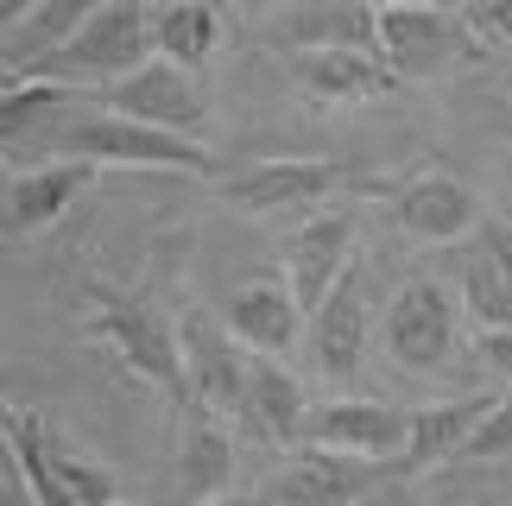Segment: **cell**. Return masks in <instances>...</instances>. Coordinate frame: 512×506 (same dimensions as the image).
I'll return each instance as SVG.
<instances>
[{
	"label": "cell",
	"instance_id": "9",
	"mask_svg": "<svg viewBox=\"0 0 512 506\" xmlns=\"http://www.w3.org/2000/svg\"><path fill=\"white\" fill-rule=\"evenodd\" d=\"M348 184V171L336 159H260L247 171H234L222 184V197L241 209V216H317V209Z\"/></svg>",
	"mask_w": 512,
	"mask_h": 506
},
{
	"label": "cell",
	"instance_id": "22",
	"mask_svg": "<svg viewBox=\"0 0 512 506\" xmlns=\"http://www.w3.org/2000/svg\"><path fill=\"white\" fill-rule=\"evenodd\" d=\"M7 469H13V488L26 494V506H76L51 469V424L32 405H7Z\"/></svg>",
	"mask_w": 512,
	"mask_h": 506
},
{
	"label": "cell",
	"instance_id": "34",
	"mask_svg": "<svg viewBox=\"0 0 512 506\" xmlns=\"http://www.w3.org/2000/svg\"><path fill=\"white\" fill-rule=\"evenodd\" d=\"M146 7H152V13H165V7H184V0H146Z\"/></svg>",
	"mask_w": 512,
	"mask_h": 506
},
{
	"label": "cell",
	"instance_id": "10",
	"mask_svg": "<svg viewBox=\"0 0 512 506\" xmlns=\"http://www.w3.org/2000/svg\"><path fill=\"white\" fill-rule=\"evenodd\" d=\"M304 443L336 450V456H361V462H386V469L399 475V456L411 443V405H392V399H323V405H310Z\"/></svg>",
	"mask_w": 512,
	"mask_h": 506
},
{
	"label": "cell",
	"instance_id": "26",
	"mask_svg": "<svg viewBox=\"0 0 512 506\" xmlns=\"http://www.w3.org/2000/svg\"><path fill=\"white\" fill-rule=\"evenodd\" d=\"M51 469H57V481H64V494H70L76 506H114V500H121V488H114V475H108L95 456L70 450L64 437H51Z\"/></svg>",
	"mask_w": 512,
	"mask_h": 506
},
{
	"label": "cell",
	"instance_id": "17",
	"mask_svg": "<svg viewBox=\"0 0 512 506\" xmlns=\"http://www.w3.org/2000/svg\"><path fill=\"white\" fill-rule=\"evenodd\" d=\"M291 76L323 108H367V102H386L392 89H405L386 70L380 51H298L291 57Z\"/></svg>",
	"mask_w": 512,
	"mask_h": 506
},
{
	"label": "cell",
	"instance_id": "16",
	"mask_svg": "<svg viewBox=\"0 0 512 506\" xmlns=\"http://www.w3.org/2000/svg\"><path fill=\"white\" fill-rule=\"evenodd\" d=\"M95 184V165L89 159H45V165H26V171H7V235L26 241V235H45L83 203V190Z\"/></svg>",
	"mask_w": 512,
	"mask_h": 506
},
{
	"label": "cell",
	"instance_id": "7",
	"mask_svg": "<svg viewBox=\"0 0 512 506\" xmlns=\"http://www.w3.org/2000/svg\"><path fill=\"white\" fill-rule=\"evenodd\" d=\"M386 475H392L386 462H361V456H336V450H317V443H298L241 506H354Z\"/></svg>",
	"mask_w": 512,
	"mask_h": 506
},
{
	"label": "cell",
	"instance_id": "30",
	"mask_svg": "<svg viewBox=\"0 0 512 506\" xmlns=\"http://www.w3.org/2000/svg\"><path fill=\"white\" fill-rule=\"evenodd\" d=\"M38 7H45V0H0V26H7V32H13V26H26Z\"/></svg>",
	"mask_w": 512,
	"mask_h": 506
},
{
	"label": "cell",
	"instance_id": "21",
	"mask_svg": "<svg viewBox=\"0 0 512 506\" xmlns=\"http://www.w3.org/2000/svg\"><path fill=\"white\" fill-rule=\"evenodd\" d=\"M304 424H310V399H304V380L291 374L285 361L272 355H253V393H247V437L260 443H279V450H298L304 443Z\"/></svg>",
	"mask_w": 512,
	"mask_h": 506
},
{
	"label": "cell",
	"instance_id": "3",
	"mask_svg": "<svg viewBox=\"0 0 512 506\" xmlns=\"http://www.w3.org/2000/svg\"><path fill=\"white\" fill-rule=\"evenodd\" d=\"M57 159H89L95 171L121 165V171H196V178L215 171V152L203 140L127 121V114H108V108L89 114V121H70L64 133H57Z\"/></svg>",
	"mask_w": 512,
	"mask_h": 506
},
{
	"label": "cell",
	"instance_id": "12",
	"mask_svg": "<svg viewBox=\"0 0 512 506\" xmlns=\"http://www.w3.org/2000/svg\"><path fill=\"white\" fill-rule=\"evenodd\" d=\"M354 260H361V253H354V216L348 209H317V216H304L285 235V279H291L304 310H317L329 291L342 285V272Z\"/></svg>",
	"mask_w": 512,
	"mask_h": 506
},
{
	"label": "cell",
	"instance_id": "27",
	"mask_svg": "<svg viewBox=\"0 0 512 506\" xmlns=\"http://www.w3.org/2000/svg\"><path fill=\"white\" fill-rule=\"evenodd\" d=\"M500 456H512V399H494V412L481 418V431L462 450V462H500Z\"/></svg>",
	"mask_w": 512,
	"mask_h": 506
},
{
	"label": "cell",
	"instance_id": "5",
	"mask_svg": "<svg viewBox=\"0 0 512 506\" xmlns=\"http://www.w3.org/2000/svg\"><path fill=\"white\" fill-rule=\"evenodd\" d=\"M456 323H462V298L443 279H405L386 298V355L405 374H443L456 355Z\"/></svg>",
	"mask_w": 512,
	"mask_h": 506
},
{
	"label": "cell",
	"instance_id": "36",
	"mask_svg": "<svg viewBox=\"0 0 512 506\" xmlns=\"http://www.w3.org/2000/svg\"><path fill=\"white\" fill-rule=\"evenodd\" d=\"M114 506H133V500H114Z\"/></svg>",
	"mask_w": 512,
	"mask_h": 506
},
{
	"label": "cell",
	"instance_id": "29",
	"mask_svg": "<svg viewBox=\"0 0 512 506\" xmlns=\"http://www.w3.org/2000/svg\"><path fill=\"white\" fill-rule=\"evenodd\" d=\"M481 355H487V367H494L500 380H512V329H487V336H481Z\"/></svg>",
	"mask_w": 512,
	"mask_h": 506
},
{
	"label": "cell",
	"instance_id": "14",
	"mask_svg": "<svg viewBox=\"0 0 512 506\" xmlns=\"http://www.w3.org/2000/svg\"><path fill=\"white\" fill-rule=\"evenodd\" d=\"M279 51H380V7L373 0H291L266 26Z\"/></svg>",
	"mask_w": 512,
	"mask_h": 506
},
{
	"label": "cell",
	"instance_id": "35",
	"mask_svg": "<svg viewBox=\"0 0 512 506\" xmlns=\"http://www.w3.org/2000/svg\"><path fill=\"white\" fill-rule=\"evenodd\" d=\"M215 506H241V500H215Z\"/></svg>",
	"mask_w": 512,
	"mask_h": 506
},
{
	"label": "cell",
	"instance_id": "13",
	"mask_svg": "<svg viewBox=\"0 0 512 506\" xmlns=\"http://www.w3.org/2000/svg\"><path fill=\"white\" fill-rule=\"evenodd\" d=\"M228 329L241 336L253 355H291L310 336V310L298 304L285 272H260V279H241L228 291Z\"/></svg>",
	"mask_w": 512,
	"mask_h": 506
},
{
	"label": "cell",
	"instance_id": "6",
	"mask_svg": "<svg viewBox=\"0 0 512 506\" xmlns=\"http://www.w3.org/2000/svg\"><path fill=\"white\" fill-rule=\"evenodd\" d=\"M184 380L190 405L215 412L222 424H247V393H253V348L222 329L215 317L190 310L184 317Z\"/></svg>",
	"mask_w": 512,
	"mask_h": 506
},
{
	"label": "cell",
	"instance_id": "15",
	"mask_svg": "<svg viewBox=\"0 0 512 506\" xmlns=\"http://www.w3.org/2000/svg\"><path fill=\"white\" fill-rule=\"evenodd\" d=\"M392 222H399L411 241H424V247H456V241H468L481 228V203H475V190H468L462 178L424 171V178L392 190Z\"/></svg>",
	"mask_w": 512,
	"mask_h": 506
},
{
	"label": "cell",
	"instance_id": "18",
	"mask_svg": "<svg viewBox=\"0 0 512 506\" xmlns=\"http://www.w3.org/2000/svg\"><path fill=\"white\" fill-rule=\"evenodd\" d=\"M228 488H234V431L215 412L190 405L184 443H177L171 494H177V506H215V500H228Z\"/></svg>",
	"mask_w": 512,
	"mask_h": 506
},
{
	"label": "cell",
	"instance_id": "23",
	"mask_svg": "<svg viewBox=\"0 0 512 506\" xmlns=\"http://www.w3.org/2000/svg\"><path fill=\"white\" fill-rule=\"evenodd\" d=\"M102 7H108V0H45V7L26 19V26L7 32V76L32 70L38 57H51V51H64Z\"/></svg>",
	"mask_w": 512,
	"mask_h": 506
},
{
	"label": "cell",
	"instance_id": "31",
	"mask_svg": "<svg viewBox=\"0 0 512 506\" xmlns=\"http://www.w3.org/2000/svg\"><path fill=\"white\" fill-rule=\"evenodd\" d=\"M234 7H241L247 19H279V13L291 7V0H234Z\"/></svg>",
	"mask_w": 512,
	"mask_h": 506
},
{
	"label": "cell",
	"instance_id": "4",
	"mask_svg": "<svg viewBox=\"0 0 512 506\" xmlns=\"http://www.w3.org/2000/svg\"><path fill=\"white\" fill-rule=\"evenodd\" d=\"M380 57L399 83H437L481 57V32L462 7H380Z\"/></svg>",
	"mask_w": 512,
	"mask_h": 506
},
{
	"label": "cell",
	"instance_id": "33",
	"mask_svg": "<svg viewBox=\"0 0 512 506\" xmlns=\"http://www.w3.org/2000/svg\"><path fill=\"white\" fill-rule=\"evenodd\" d=\"M373 7H437V0H373Z\"/></svg>",
	"mask_w": 512,
	"mask_h": 506
},
{
	"label": "cell",
	"instance_id": "8",
	"mask_svg": "<svg viewBox=\"0 0 512 506\" xmlns=\"http://www.w3.org/2000/svg\"><path fill=\"white\" fill-rule=\"evenodd\" d=\"M102 108L127 114V121H146V127H165V133H184V140H203L209 133L203 76H190L184 64H171V57H152V64H140L133 76L108 83Z\"/></svg>",
	"mask_w": 512,
	"mask_h": 506
},
{
	"label": "cell",
	"instance_id": "1",
	"mask_svg": "<svg viewBox=\"0 0 512 506\" xmlns=\"http://www.w3.org/2000/svg\"><path fill=\"white\" fill-rule=\"evenodd\" d=\"M152 57H159V13H152L146 0H108L64 51L38 57V64L19 70V76H57V83H76V89L83 83L108 89V83H121V76H133L140 64H152Z\"/></svg>",
	"mask_w": 512,
	"mask_h": 506
},
{
	"label": "cell",
	"instance_id": "24",
	"mask_svg": "<svg viewBox=\"0 0 512 506\" xmlns=\"http://www.w3.org/2000/svg\"><path fill=\"white\" fill-rule=\"evenodd\" d=\"M215 45H222V13H215V0H184V7L159 13V57L184 64L190 76L209 70Z\"/></svg>",
	"mask_w": 512,
	"mask_h": 506
},
{
	"label": "cell",
	"instance_id": "2",
	"mask_svg": "<svg viewBox=\"0 0 512 506\" xmlns=\"http://www.w3.org/2000/svg\"><path fill=\"white\" fill-rule=\"evenodd\" d=\"M89 336L108 342L114 355H121L133 374L146 386H159V393L184 399L190 380H184V329H177L165 310H152L146 298H127V291H108V285H89Z\"/></svg>",
	"mask_w": 512,
	"mask_h": 506
},
{
	"label": "cell",
	"instance_id": "20",
	"mask_svg": "<svg viewBox=\"0 0 512 506\" xmlns=\"http://www.w3.org/2000/svg\"><path fill=\"white\" fill-rule=\"evenodd\" d=\"M494 412V399L468 393V399H437V405H411V443L399 456V475H424L437 462H462L468 437L481 431V418Z\"/></svg>",
	"mask_w": 512,
	"mask_h": 506
},
{
	"label": "cell",
	"instance_id": "28",
	"mask_svg": "<svg viewBox=\"0 0 512 506\" xmlns=\"http://www.w3.org/2000/svg\"><path fill=\"white\" fill-rule=\"evenodd\" d=\"M468 26L481 32V45H500L512 51V0H468Z\"/></svg>",
	"mask_w": 512,
	"mask_h": 506
},
{
	"label": "cell",
	"instance_id": "32",
	"mask_svg": "<svg viewBox=\"0 0 512 506\" xmlns=\"http://www.w3.org/2000/svg\"><path fill=\"white\" fill-rule=\"evenodd\" d=\"M481 241H494V253H500L506 272H512V228H506V222H487V235H481Z\"/></svg>",
	"mask_w": 512,
	"mask_h": 506
},
{
	"label": "cell",
	"instance_id": "19",
	"mask_svg": "<svg viewBox=\"0 0 512 506\" xmlns=\"http://www.w3.org/2000/svg\"><path fill=\"white\" fill-rule=\"evenodd\" d=\"M76 102V83H57V76H7L0 89V140H7V165L26 159L32 146H57V133L70 121H57Z\"/></svg>",
	"mask_w": 512,
	"mask_h": 506
},
{
	"label": "cell",
	"instance_id": "25",
	"mask_svg": "<svg viewBox=\"0 0 512 506\" xmlns=\"http://www.w3.org/2000/svg\"><path fill=\"white\" fill-rule=\"evenodd\" d=\"M462 310L475 317V329H512V272L494 253V241H481L462 260Z\"/></svg>",
	"mask_w": 512,
	"mask_h": 506
},
{
	"label": "cell",
	"instance_id": "11",
	"mask_svg": "<svg viewBox=\"0 0 512 506\" xmlns=\"http://www.w3.org/2000/svg\"><path fill=\"white\" fill-rule=\"evenodd\" d=\"M367 329H373V304H367V266L354 260L342 272V285L310 310V336H304V355H310V374H323L329 386H348L361 374V355H367Z\"/></svg>",
	"mask_w": 512,
	"mask_h": 506
}]
</instances>
